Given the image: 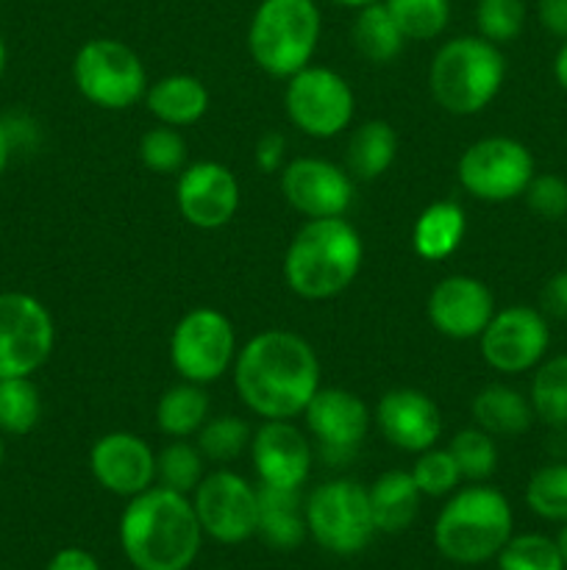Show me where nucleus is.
<instances>
[{"mask_svg": "<svg viewBox=\"0 0 567 570\" xmlns=\"http://www.w3.org/2000/svg\"><path fill=\"white\" fill-rule=\"evenodd\" d=\"M398 156V134L387 120H367L354 128L345 142L342 167L350 178L372 181L392 167Z\"/></svg>", "mask_w": 567, "mask_h": 570, "instance_id": "obj_26", "label": "nucleus"}, {"mask_svg": "<svg viewBox=\"0 0 567 570\" xmlns=\"http://www.w3.org/2000/svg\"><path fill=\"white\" fill-rule=\"evenodd\" d=\"M142 100L161 126L172 128L195 126L209 111V89L200 78L187 76V72H176V76H165L148 83Z\"/></svg>", "mask_w": 567, "mask_h": 570, "instance_id": "obj_22", "label": "nucleus"}, {"mask_svg": "<svg viewBox=\"0 0 567 570\" xmlns=\"http://www.w3.org/2000/svg\"><path fill=\"white\" fill-rule=\"evenodd\" d=\"M253 161L261 173H281L284 165H287V139H284V134H261L253 150Z\"/></svg>", "mask_w": 567, "mask_h": 570, "instance_id": "obj_42", "label": "nucleus"}, {"mask_svg": "<svg viewBox=\"0 0 567 570\" xmlns=\"http://www.w3.org/2000/svg\"><path fill=\"white\" fill-rule=\"evenodd\" d=\"M534 156L515 137L476 139L461 154L456 176L461 189L484 204H506L523 198L534 178Z\"/></svg>", "mask_w": 567, "mask_h": 570, "instance_id": "obj_10", "label": "nucleus"}, {"mask_svg": "<svg viewBox=\"0 0 567 570\" xmlns=\"http://www.w3.org/2000/svg\"><path fill=\"white\" fill-rule=\"evenodd\" d=\"M537 17L550 37L567 39V0H537Z\"/></svg>", "mask_w": 567, "mask_h": 570, "instance_id": "obj_44", "label": "nucleus"}, {"mask_svg": "<svg viewBox=\"0 0 567 570\" xmlns=\"http://www.w3.org/2000/svg\"><path fill=\"white\" fill-rule=\"evenodd\" d=\"M428 323L442 337L478 340L495 315V298L476 276H445L428 295Z\"/></svg>", "mask_w": 567, "mask_h": 570, "instance_id": "obj_18", "label": "nucleus"}, {"mask_svg": "<svg viewBox=\"0 0 567 570\" xmlns=\"http://www.w3.org/2000/svg\"><path fill=\"white\" fill-rule=\"evenodd\" d=\"M350 37H354L356 50L367 61H372V65H389V61L398 59L406 45V37L395 26L392 14L387 11L384 0L359 9L354 28H350Z\"/></svg>", "mask_w": 567, "mask_h": 570, "instance_id": "obj_29", "label": "nucleus"}, {"mask_svg": "<svg viewBox=\"0 0 567 570\" xmlns=\"http://www.w3.org/2000/svg\"><path fill=\"white\" fill-rule=\"evenodd\" d=\"M3 460H6V445L3 440H0V468H3Z\"/></svg>", "mask_w": 567, "mask_h": 570, "instance_id": "obj_51", "label": "nucleus"}, {"mask_svg": "<svg viewBox=\"0 0 567 570\" xmlns=\"http://www.w3.org/2000/svg\"><path fill=\"white\" fill-rule=\"evenodd\" d=\"M478 345H481V360L493 371L506 376L534 371L550 348L548 315L526 304L495 309L493 321L478 337Z\"/></svg>", "mask_w": 567, "mask_h": 570, "instance_id": "obj_13", "label": "nucleus"}, {"mask_svg": "<svg viewBox=\"0 0 567 570\" xmlns=\"http://www.w3.org/2000/svg\"><path fill=\"white\" fill-rule=\"evenodd\" d=\"M528 209L539 220H561L567 217V181L554 173H534L531 184L523 193Z\"/></svg>", "mask_w": 567, "mask_h": 570, "instance_id": "obj_41", "label": "nucleus"}, {"mask_svg": "<svg viewBox=\"0 0 567 570\" xmlns=\"http://www.w3.org/2000/svg\"><path fill=\"white\" fill-rule=\"evenodd\" d=\"M48 570H100L98 560L83 549H61L56 551L53 560L48 562Z\"/></svg>", "mask_w": 567, "mask_h": 570, "instance_id": "obj_45", "label": "nucleus"}, {"mask_svg": "<svg viewBox=\"0 0 567 570\" xmlns=\"http://www.w3.org/2000/svg\"><path fill=\"white\" fill-rule=\"evenodd\" d=\"M376 532L398 534L415 523L422 493L409 471H387L367 488Z\"/></svg>", "mask_w": 567, "mask_h": 570, "instance_id": "obj_25", "label": "nucleus"}, {"mask_svg": "<svg viewBox=\"0 0 567 570\" xmlns=\"http://www.w3.org/2000/svg\"><path fill=\"white\" fill-rule=\"evenodd\" d=\"M203 543L189 495L153 484L128 499L120 515V546L137 570H187Z\"/></svg>", "mask_w": 567, "mask_h": 570, "instance_id": "obj_2", "label": "nucleus"}, {"mask_svg": "<svg viewBox=\"0 0 567 570\" xmlns=\"http://www.w3.org/2000/svg\"><path fill=\"white\" fill-rule=\"evenodd\" d=\"M42 417V399L31 376L0 379V432L28 434Z\"/></svg>", "mask_w": 567, "mask_h": 570, "instance_id": "obj_31", "label": "nucleus"}, {"mask_svg": "<svg viewBox=\"0 0 567 570\" xmlns=\"http://www.w3.org/2000/svg\"><path fill=\"white\" fill-rule=\"evenodd\" d=\"M250 426L245 421L233 415H220V417H209V421L200 426L198 440V451L203 454V460L209 462H231L237 460L239 454L250 449Z\"/></svg>", "mask_w": 567, "mask_h": 570, "instance_id": "obj_37", "label": "nucleus"}, {"mask_svg": "<svg viewBox=\"0 0 567 570\" xmlns=\"http://www.w3.org/2000/svg\"><path fill=\"white\" fill-rule=\"evenodd\" d=\"M320 39L315 0H261L250 17V59L272 78H289L311 61Z\"/></svg>", "mask_w": 567, "mask_h": 570, "instance_id": "obj_6", "label": "nucleus"}, {"mask_svg": "<svg viewBox=\"0 0 567 570\" xmlns=\"http://www.w3.org/2000/svg\"><path fill=\"white\" fill-rule=\"evenodd\" d=\"M411 479H415L417 490L428 499H445V495L456 493L461 482V473L456 468L454 456L448 449H428L417 454L415 468H411Z\"/></svg>", "mask_w": 567, "mask_h": 570, "instance_id": "obj_40", "label": "nucleus"}, {"mask_svg": "<svg viewBox=\"0 0 567 570\" xmlns=\"http://www.w3.org/2000/svg\"><path fill=\"white\" fill-rule=\"evenodd\" d=\"M372 421L389 445L409 454L434 449L442 434V412L437 401L415 387L387 390L378 399Z\"/></svg>", "mask_w": 567, "mask_h": 570, "instance_id": "obj_19", "label": "nucleus"}, {"mask_svg": "<svg viewBox=\"0 0 567 570\" xmlns=\"http://www.w3.org/2000/svg\"><path fill=\"white\" fill-rule=\"evenodd\" d=\"M304 415L322 462L331 468L348 465L359 454L372 421L365 401L345 387L317 390Z\"/></svg>", "mask_w": 567, "mask_h": 570, "instance_id": "obj_15", "label": "nucleus"}, {"mask_svg": "<svg viewBox=\"0 0 567 570\" xmlns=\"http://www.w3.org/2000/svg\"><path fill=\"white\" fill-rule=\"evenodd\" d=\"M56 343L48 306L28 293H0V379L31 376Z\"/></svg>", "mask_w": 567, "mask_h": 570, "instance_id": "obj_12", "label": "nucleus"}, {"mask_svg": "<svg viewBox=\"0 0 567 570\" xmlns=\"http://www.w3.org/2000/svg\"><path fill=\"white\" fill-rule=\"evenodd\" d=\"M233 387L261 421H292L304 415L320 390V360L300 334L267 328L250 337L233 360Z\"/></svg>", "mask_w": 567, "mask_h": 570, "instance_id": "obj_1", "label": "nucleus"}, {"mask_svg": "<svg viewBox=\"0 0 567 570\" xmlns=\"http://www.w3.org/2000/svg\"><path fill=\"white\" fill-rule=\"evenodd\" d=\"M467 232L465 209L456 200H437L426 206L411 228V248L420 259L442 262L461 245Z\"/></svg>", "mask_w": 567, "mask_h": 570, "instance_id": "obj_27", "label": "nucleus"}, {"mask_svg": "<svg viewBox=\"0 0 567 570\" xmlns=\"http://www.w3.org/2000/svg\"><path fill=\"white\" fill-rule=\"evenodd\" d=\"M203 482V454L187 440H172L156 454V484L172 493L192 495Z\"/></svg>", "mask_w": 567, "mask_h": 570, "instance_id": "obj_32", "label": "nucleus"}, {"mask_svg": "<svg viewBox=\"0 0 567 570\" xmlns=\"http://www.w3.org/2000/svg\"><path fill=\"white\" fill-rule=\"evenodd\" d=\"M448 451L454 456L456 468H459L461 479H467V482H487L495 473V468H498V445H495V438L478 426L456 432Z\"/></svg>", "mask_w": 567, "mask_h": 570, "instance_id": "obj_35", "label": "nucleus"}, {"mask_svg": "<svg viewBox=\"0 0 567 570\" xmlns=\"http://www.w3.org/2000/svg\"><path fill=\"white\" fill-rule=\"evenodd\" d=\"M472 421L493 438H517L537 421L528 395L506 384H487L472 395Z\"/></svg>", "mask_w": 567, "mask_h": 570, "instance_id": "obj_24", "label": "nucleus"}, {"mask_svg": "<svg viewBox=\"0 0 567 570\" xmlns=\"http://www.w3.org/2000/svg\"><path fill=\"white\" fill-rule=\"evenodd\" d=\"M76 89L92 106L109 111L131 109L148 92V72L137 50L120 39H89L72 59Z\"/></svg>", "mask_w": 567, "mask_h": 570, "instance_id": "obj_8", "label": "nucleus"}, {"mask_svg": "<svg viewBox=\"0 0 567 570\" xmlns=\"http://www.w3.org/2000/svg\"><path fill=\"white\" fill-rule=\"evenodd\" d=\"M11 150H14V137H11L9 120H0V176H3L6 167H9Z\"/></svg>", "mask_w": 567, "mask_h": 570, "instance_id": "obj_46", "label": "nucleus"}, {"mask_svg": "<svg viewBox=\"0 0 567 570\" xmlns=\"http://www.w3.org/2000/svg\"><path fill=\"white\" fill-rule=\"evenodd\" d=\"M237 360V332L222 312L195 306L170 334V362L183 382L211 384Z\"/></svg>", "mask_w": 567, "mask_h": 570, "instance_id": "obj_9", "label": "nucleus"}, {"mask_svg": "<svg viewBox=\"0 0 567 570\" xmlns=\"http://www.w3.org/2000/svg\"><path fill=\"white\" fill-rule=\"evenodd\" d=\"M284 106L289 122L306 137L331 139L339 137L354 120L356 95L337 70L306 65L287 78Z\"/></svg>", "mask_w": 567, "mask_h": 570, "instance_id": "obj_11", "label": "nucleus"}, {"mask_svg": "<svg viewBox=\"0 0 567 570\" xmlns=\"http://www.w3.org/2000/svg\"><path fill=\"white\" fill-rule=\"evenodd\" d=\"M539 306H543L545 315L567 321V267L545 282L543 293H539Z\"/></svg>", "mask_w": 567, "mask_h": 570, "instance_id": "obj_43", "label": "nucleus"}, {"mask_svg": "<svg viewBox=\"0 0 567 570\" xmlns=\"http://www.w3.org/2000/svg\"><path fill=\"white\" fill-rule=\"evenodd\" d=\"M306 532L320 549L350 557L370 546L376 534L370 512V495L365 484L354 479H331L306 495Z\"/></svg>", "mask_w": 567, "mask_h": 570, "instance_id": "obj_7", "label": "nucleus"}, {"mask_svg": "<svg viewBox=\"0 0 567 570\" xmlns=\"http://www.w3.org/2000/svg\"><path fill=\"white\" fill-rule=\"evenodd\" d=\"M365 245L345 217H317L295 232L284 254V278L304 301H328L359 276Z\"/></svg>", "mask_w": 567, "mask_h": 570, "instance_id": "obj_3", "label": "nucleus"}, {"mask_svg": "<svg viewBox=\"0 0 567 570\" xmlns=\"http://www.w3.org/2000/svg\"><path fill=\"white\" fill-rule=\"evenodd\" d=\"M248 451L259 484L300 490L309 479L311 445L292 421H261Z\"/></svg>", "mask_w": 567, "mask_h": 570, "instance_id": "obj_21", "label": "nucleus"}, {"mask_svg": "<svg viewBox=\"0 0 567 570\" xmlns=\"http://www.w3.org/2000/svg\"><path fill=\"white\" fill-rule=\"evenodd\" d=\"M139 161L159 176L181 173L187 167V142L172 126H156L139 139Z\"/></svg>", "mask_w": 567, "mask_h": 570, "instance_id": "obj_39", "label": "nucleus"}, {"mask_svg": "<svg viewBox=\"0 0 567 570\" xmlns=\"http://www.w3.org/2000/svg\"><path fill=\"white\" fill-rule=\"evenodd\" d=\"M526 26V3L523 0H478L476 28L478 37L493 45L515 42Z\"/></svg>", "mask_w": 567, "mask_h": 570, "instance_id": "obj_38", "label": "nucleus"}, {"mask_svg": "<svg viewBox=\"0 0 567 570\" xmlns=\"http://www.w3.org/2000/svg\"><path fill=\"white\" fill-rule=\"evenodd\" d=\"M331 3L348 6V9H365V6H370V3H378V0H331Z\"/></svg>", "mask_w": 567, "mask_h": 570, "instance_id": "obj_49", "label": "nucleus"}, {"mask_svg": "<svg viewBox=\"0 0 567 570\" xmlns=\"http://www.w3.org/2000/svg\"><path fill=\"white\" fill-rule=\"evenodd\" d=\"M281 193L287 204L306 220L345 217L354 200V178L342 165L317 156H300L284 165Z\"/></svg>", "mask_w": 567, "mask_h": 570, "instance_id": "obj_16", "label": "nucleus"}, {"mask_svg": "<svg viewBox=\"0 0 567 570\" xmlns=\"http://www.w3.org/2000/svg\"><path fill=\"white\" fill-rule=\"evenodd\" d=\"M176 204L183 220L203 232L228 226L239 209V181L220 161H195L178 173Z\"/></svg>", "mask_w": 567, "mask_h": 570, "instance_id": "obj_17", "label": "nucleus"}, {"mask_svg": "<svg viewBox=\"0 0 567 570\" xmlns=\"http://www.w3.org/2000/svg\"><path fill=\"white\" fill-rule=\"evenodd\" d=\"M528 401L539 421L550 429H567V354L550 356L534 367Z\"/></svg>", "mask_w": 567, "mask_h": 570, "instance_id": "obj_30", "label": "nucleus"}, {"mask_svg": "<svg viewBox=\"0 0 567 570\" xmlns=\"http://www.w3.org/2000/svg\"><path fill=\"white\" fill-rule=\"evenodd\" d=\"M400 33L417 42L437 39L448 28L450 0H384Z\"/></svg>", "mask_w": 567, "mask_h": 570, "instance_id": "obj_33", "label": "nucleus"}, {"mask_svg": "<svg viewBox=\"0 0 567 570\" xmlns=\"http://www.w3.org/2000/svg\"><path fill=\"white\" fill-rule=\"evenodd\" d=\"M511 534V504L500 490L481 482L450 493L448 504L434 521V546L445 560L459 566H481L495 560Z\"/></svg>", "mask_w": 567, "mask_h": 570, "instance_id": "obj_4", "label": "nucleus"}, {"mask_svg": "<svg viewBox=\"0 0 567 570\" xmlns=\"http://www.w3.org/2000/svg\"><path fill=\"white\" fill-rule=\"evenodd\" d=\"M259 534L272 549H298L306 538V510L300 490L259 484Z\"/></svg>", "mask_w": 567, "mask_h": 570, "instance_id": "obj_23", "label": "nucleus"}, {"mask_svg": "<svg viewBox=\"0 0 567 570\" xmlns=\"http://www.w3.org/2000/svg\"><path fill=\"white\" fill-rule=\"evenodd\" d=\"M554 78L561 89L567 92V39L561 42V48L554 56Z\"/></svg>", "mask_w": 567, "mask_h": 570, "instance_id": "obj_47", "label": "nucleus"}, {"mask_svg": "<svg viewBox=\"0 0 567 570\" xmlns=\"http://www.w3.org/2000/svg\"><path fill=\"white\" fill-rule=\"evenodd\" d=\"M526 504L543 521H567V462L537 468L526 484Z\"/></svg>", "mask_w": 567, "mask_h": 570, "instance_id": "obj_34", "label": "nucleus"}, {"mask_svg": "<svg viewBox=\"0 0 567 570\" xmlns=\"http://www.w3.org/2000/svg\"><path fill=\"white\" fill-rule=\"evenodd\" d=\"M498 570H565L556 540L545 534H511L495 557Z\"/></svg>", "mask_w": 567, "mask_h": 570, "instance_id": "obj_36", "label": "nucleus"}, {"mask_svg": "<svg viewBox=\"0 0 567 570\" xmlns=\"http://www.w3.org/2000/svg\"><path fill=\"white\" fill-rule=\"evenodd\" d=\"M94 482L120 499H133L156 484V454L139 434L109 432L89 451Z\"/></svg>", "mask_w": 567, "mask_h": 570, "instance_id": "obj_20", "label": "nucleus"}, {"mask_svg": "<svg viewBox=\"0 0 567 570\" xmlns=\"http://www.w3.org/2000/svg\"><path fill=\"white\" fill-rule=\"evenodd\" d=\"M206 421H209V393L203 390V384H176V387L165 390L156 404V423H159L161 434L172 440L192 438Z\"/></svg>", "mask_w": 567, "mask_h": 570, "instance_id": "obj_28", "label": "nucleus"}, {"mask_svg": "<svg viewBox=\"0 0 567 570\" xmlns=\"http://www.w3.org/2000/svg\"><path fill=\"white\" fill-rule=\"evenodd\" d=\"M556 546H559V554H561V560H565V568H567V521L561 523V529H559V534H556Z\"/></svg>", "mask_w": 567, "mask_h": 570, "instance_id": "obj_48", "label": "nucleus"}, {"mask_svg": "<svg viewBox=\"0 0 567 570\" xmlns=\"http://www.w3.org/2000/svg\"><path fill=\"white\" fill-rule=\"evenodd\" d=\"M506 81V59L500 45L484 37L448 39L428 67V89L439 109L470 117L498 98Z\"/></svg>", "mask_w": 567, "mask_h": 570, "instance_id": "obj_5", "label": "nucleus"}, {"mask_svg": "<svg viewBox=\"0 0 567 570\" xmlns=\"http://www.w3.org/2000/svg\"><path fill=\"white\" fill-rule=\"evenodd\" d=\"M195 515L206 538L222 546L245 543L259 529V493L233 471H215L195 488Z\"/></svg>", "mask_w": 567, "mask_h": 570, "instance_id": "obj_14", "label": "nucleus"}, {"mask_svg": "<svg viewBox=\"0 0 567 570\" xmlns=\"http://www.w3.org/2000/svg\"><path fill=\"white\" fill-rule=\"evenodd\" d=\"M3 70H6V42L3 37H0V76H3Z\"/></svg>", "mask_w": 567, "mask_h": 570, "instance_id": "obj_50", "label": "nucleus"}]
</instances>
